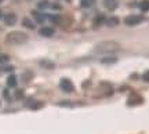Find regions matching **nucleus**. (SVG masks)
<instances>
[{"instance_id":"obj_1","label":"nucleus","mask_w":149,"mask_h":134,"mask_svg":"<svg viewBox=\"0 0 149 134\" xmlns=\"http://www.w3.org/2000/svg\"><path fill=\"white\" fill-rule=\"evenodd\" d=\"M26 40H28V35H25L24 32H19V31L10 32L6 36V42L8 44H13V46L24 44V43H26Z\"/></svg>"},{"instance_id":"obj_2","label":"nucleus","mask_w":149,"mask_h":134,"mask_svg":"<svg viewBox=\"0 0 149 134\" xmlns=\"http://www.w3.org/2000/svg\"><path fill=\"white\" fill-rule=\"evenodd\" d=\"M119 50V44L116 42H102V43H98L94 48L95 53H100V54H105V53H115Z\"/></svg>"},{"instance_id":"obj_3","label":"nucleus","mask_w":149,"mask_h":134,"mask_svg":"<svg viewBox=\"0 0 149 134\" xmlns=\"http://www.w3.org/2000/svg\"><path fill=\"white\" fill-rule=\"evenodd\" d=\"M144 21V17L141 15H128L124 18V24L128 27H134V25H138L139 22Z\"/></svg>"},{"instance_id":"obj_4","label":"nucleus","mask_w":149,"mask_h":134,"mask_svg":"<svg viewBox=\"0 0 149 134\" xmlns=\"http://www.w3.org/2000/svg\"><path fill=\"white\" fill-rule=\"evenodd\" d=\"M59 87H61L62 91H65V93H72V91H74L73 83H72L69 79H61V82H59Z\"/></svg>"},{"instance_id":"obj_5","label":"nucleus","mask_w":149,"mask_h":134,"mask_svg":"<svg viewBox=\"0 0 149 134\" xmlns=\"http://www.w3.org/2000/svg\"><path fill=\"white\" fill-rule=\"evenodd\" d=\"M3 20H4L6 25L13 27V25H15V22H17V15L14 13H8V14H6V15L3 17Z\"/></svg>"},{"instance_id":"obj_6","label":"nucleus","mask_w":149,"mask_h":134,"mask_svg":"<svg viewBox=\"0 0 149 134\" xmlns=\"http://www.w3.org/2000/svg\"><path fill=\"white\" fill-rule=\"evenodd\" d=\"M139 104H142V97L137 96V94H134V96H131L130 98L127 100V105H139Z\"/></svg>"},{"instance_id":"obj_7","label":"nucleus","mask_w":149,"mask_h":134,"mask_svg":"<svg viewBox=\"0 0 149 134\" xmlns=\"http://www.w3.org/2000/svg\"><path fill=\"white\" fill-rule=\"evenodd\" d=\"M54 32H55V31H54L53 28H47V27L42 28V29L39 31V33H40L42 36H46V38H51L54 35Z\"/></svg>"},{"instance_id":"obj_8","label":"nucleus","mask_w":149,"mask_h":134,"mask_svg":"<svg viewBox=\"0 0 149 134\" xmlns=\"http://www.w3.org/2000/svg\"><path fill=\"white\" fill-rule=\"evenodd\" d=\"M104 6L107 7L108 10H115L117 7V1L116 0H105V1H104Z\"/></svg>"},{"instance_id":"obj_9","label":"nucleus","mask_w":149,"mask_h":134,"mask_svg":"<svg viewBox=\"0 0 149 134\" xmlns=\"http://www.w3.org/2000/svg\"><path fill=\"white\" fill-rule=\"evenodd\" d=\"M7 86L8 87H15L17 86V77L14 75L8 76V79H7Z\"/></svg>"},{"instance_id":"obj_10","label":"nucleus","mask_w":149,"mask_h":134,"mask_svg":"<svg viewBox=\"0 0 149 134\" xmlns=\"http://www.w3.org/2000/svg\"><path fill=\"white\" fill-rule=\"evenodd\" d=\"M105 22H107L109 27H116V25H119V18H116V17H112V18L107 20Z\"/></svg>"},{"instance_id":"obj_11","label":"nucleus","mask_w":149,"mask_h":134,"mask_svg":"<svg viewBox=\"0 0 149 134\" xmlns=\"http://www.w3.org/2000/svg\"><path fill=\"white\" fill-rule=\"evenodd\" d=\"M94 3H95V0H80V4H81V7H84V8L91 7Z\"/></svg>"},{"instance_id":"obj_12","label":"nucleus","mask_w":149,"mask_h":134,"mask_svg":"<svg viewBox=\"0 0 149 134\" xmlns=\"http://www.w3.org/2000/svg\"><path fill=\"white\" fill-rule=\"evenodd\" d=\"M107 21V18L104 15H98L97 17V20H94V27H100L101 24H104V22Z\"/></svg>"},{"instance_id":"obj_13","label":"nucleus","mask_w":149,"mask_h":134,"mask_svg":"<svg viewBox=\"0 0 149 134\" xmlns=\"http://www.w3.org/2000/svg\"><path fill=\"white\" fill-rule=\"evenodd\" d=\"M28 107H31L32 109H39V108L43 107V104L42 102H39V101H32V102H29V104H28Z\"/></svg>"},{"instance_id":"obj_14","label":"nucleus","mask_w":149,"mask_h":134,"mask_svg":"<svg viewBox=\"0 0 149 134\" xmlns=\"http://www.w3.org/2000/svg\"><path fill=\"white\" fill-rule=\"evenodd\" d=\"M22 24H24V27L29 28V29H33V28H35L33 22L31 21V20H28V18H24V20H22Z\"/></svg>"},{"instance_id":"obj_15","label":"nucleus","mask_w":149,"mask_h":134,"mask_svg":"<svg viewBox=\"0 0 149 134\" xmlns=\"http://www.w3.org/2000/svg\"><path fill=\"white\" fill-rule=\"evenodd\" d=\"M32 14H33V17H35V20H36L37 22H43V21H44V15H43V14L37 13V11H33Z\"/></svg>"},{"instance_id":"obj_16","label":"nucleus","mask_w":149,"mask_h":134,"mask_svg":"<svg viewBox=\"0 0 149 134\" xmlns=\"http://www.w3.org/2000/svg\"><path fill=\"white\" fill-rule=\"evenodd\" d=\"M139 8L142 11H148L149 10V0H144L139 3Z\"/></svg>"},{"instance_id":"obj_17","label":"nucleus","mask_w":149,"mask_h":134,"mask_svg":"<svg viewBox=\"0 0 149 134\" xmlns=\"http://www.w3.org/2000/svg\"><path fill=\"white\" fill-rule=\"evenodd\" d=\"M40 65L42 66H44V68H48V69H53L54 66V62H50V61H40Z\"/></svg>"},{"instance_id":"obj_18","label":"nucleus","mask_w":149,"mask_h":134,"mask_svg":"<svg viewBox=\"0 0 149 134\" xmlns=\"http://www.w3.org/2000/svg\"><path fill=\"white\" fill-rule=\"evenodd\" d=\"M101 62L102 64H113V62H116V58H113V57L112 58H104Z\"/></svg>"},{"instance_id":"obj_19","label":"nucleus","mask_w":149,"mask_h":134,"mask_svg":"<svg viewBox=\"0 0 149 134\" xmlns=\"http://www.w3.org/2000/svg\"><path fill=\"white\" fill-rule=\"evenodd\" d=\"M50 21H53L54 24H59L61 22V18L58 15H50Z\"/></svg>"},{"instance_id":"obj_20","label":"nucleus","mask_w":149,"mask_h":134,"mask_svg":"<svg viewBox=\"0 0 149 134\" xmlns=\"http://www.w3.org/2000/svg\"><path fill=\"white\" fill-rule=\"evenodd\" d=\"M8 55H0V64H4V62H8Z\"/></svg>"},{"instance_id":"obj_21","label":"nucleus","mask_w":149,"mask_h":134,"mask_svg":"<svg viewBox=\"0 0 149 134\" xmlns=\"http://www.w3.org/2000/svg\"><path fill=\"white\" fill-rule=\"evenodd\" d=\"M22 97H24V93H22V90H18L15 93V98H17V100H21Z\"/></svg>"},{"instance_id":"obj_22","label":"nucleus","mask_w":149,"mask_h":134,"mask_svg":"<svg viewBox=\"0 0 149 134\" xmlns=\"http://www.w3.org/2000/svg\"><path fill=\"white\" fill-rule=\"evenodd\" d=\"M142 79H144V82H148V83H149V70L144 73V76H142Z\"/></svg>"},{"instance_id":"obj_23","label":"nucleus","mask_w":149,"mask_h":134,"mask_svg":"<svg viewBox=\"0 0 149 134\" xmlns=\"http://www.w3.org/2000/svg\"><path fill=\"white\" fill-rule=\"evenodd\" d=\"M39 7H47V1H40V3H39Z\"/></svg>"},{"instance_id":"obj_24","label":"nucleus","mask_w":149,"mask_h":134,"mask_svg":"<svg viewBox=\"0 0 149 134\" xmlns=\"http://www.w3.org/2000/svg\"><path fill=\"white\" fill-rule=\"evenodd\" d=\"M3 96H4L6 98H8V91H7V90H4V93H3Z\"/></svg>"},{"instance_id":"obj_25","label":"nucleus","mask_w":149,"mask_h":134,"mask_svg":"<svg viewBox=\"0 0 149 134\" xmlns=\"http://www.w3.org/2000/svg\"><path fill=\"white\" fill-rule=\"evenodd\" d=\"M0 18H1V11H0Z\"/></svg>"},{"instance_id":"obj_26","label":"nucleus","mask_w":149,"mask_h":134,"mask_svg":"<svg viewBox=\"0 0 149 134\" xmlns=\"http://www.w3.org/2000/svg\"><path fill=\"white\" fill-rule=\"evenodd\" d=\"M1 1H3V0H0V3H1Z\"/></svg>"}]
</instances>
